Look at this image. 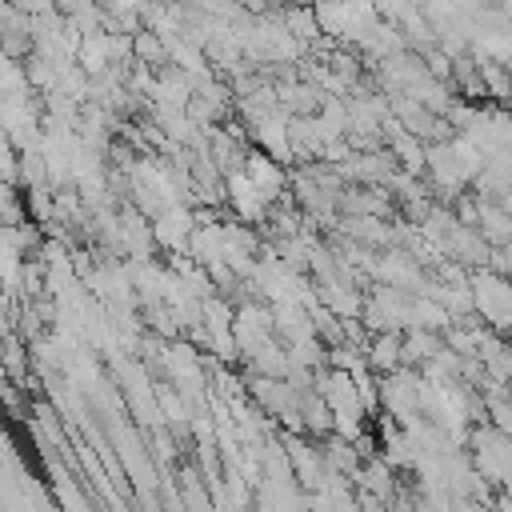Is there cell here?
Returning a JSON list of instances; mask_svg holds the SVG:
<instances>
[{"label":"cell","instance_id":"cell-2","mask_svg":"<svg viewBox=\"0 0 512 512\" xmlns=\"http://www.w3.org/2000/svg\"><path fill=\"white\" fill-rule=\"evenodd\" d=\"M496 12H500L508 24H512V0H500V8H496Z\"/></svg>","mask_w":512,"mask_h":512},{"label":"cell","instance_id":"cell-1","mask_svg":"<svg viewBox=\"0 0 512 512\" xmlns=\"http://www.w3.org/2000/svg\"><path fill=\"white\" fill-rule=\"evenodd\" d=\"M16 8L28 16H48V12H56V0H16Z\"/></svg>","mask_w":512,"mask_h":512}]
</instances>
